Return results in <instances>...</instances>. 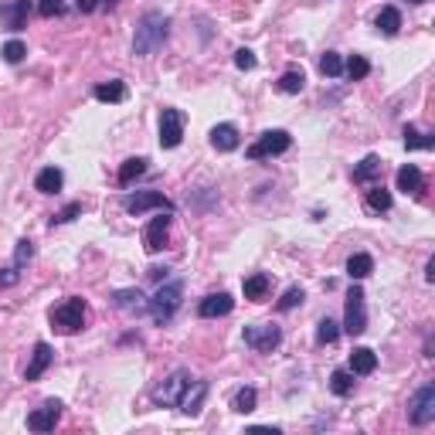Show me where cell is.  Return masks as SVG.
Wrapping results in <instances>:
<instances>
[{
  "label": "cell",
  "instance_id": "obj_36",
  "mask_svg": "<svg viewBox=\"0 0 435 435\" xmlns=\"http://www.w3.org/2000/svg\"><path fill=\"white\" fill-rule=\"evenodd\" d=\"M31 255H34V245L28 242V238H21V242H17V252H14V265L17 269H24V265L31 262Z\"/></svg>",
  "mask_w": 435,
  "mask_h": 435
},
{
  "label": "cell",
  "instance_id": "obj_21",
  "mask_svg": "<svg viewBox=\"0 0 435 435\" xmlns=\"http://www.w3.org/2000/svg\"><path fill=\"white\" fill-rule=\"evenodd\" d=\"M374 367H377V354H374L371 347H354V354H350V371L374 374Z\"/></svg>",
  "mask_w": 435,
  "mask_h": 435
},
{
  "label": "cell",
  "instance_id": "obj_15",
  "mask_svg": "<svg viewBox=\"0 0 435 435\" xmlns=\"http://www.w3.org/2000/svg\"><path fill=\"white\" fill-rule=\"evenodd\" d=\"M235 310V299L228 293H211L201 299V306H198V313H201L204 320H211V316H228V313Z\"/></svg>",
  "mask_w": 435,
  "mask_h": 435
},
{
  "label": "cell",
  "instance_id": "obj_25",
  "mask_svg": "<svg viewBox=\"0 0 435 435\" xmlns=\"http://www.w3.org/2000/svg\"><path fill=\"white\" fill-rule=\"evenodd\" d=\"M242 289H245V299H265V293H269V276L265 272H255V276H249V279L242 282Z\"/></svg>",
  "mask_w": 435,
  "mask_h": 435
},
{
  "label": "cell",
  "instance_id": "obj_27",
  "mask_svg": "<svg viewBox=\"0 0 435 435\" xmlns=\"http://www.w3.org/2000/svg\"><path fill=\"white\" fill-rule=\"evenodd\" d=\"M404 146H408V150H432L435 136L432 133H421L415 126H404Z\"/></svg>",
  "mask_w": 435,
  "mask_h": 435
},
{
  "label": "cell",
  "instance_id": "obj_1",
  "mask_svg": "<svg viewBox=\"0 0 435 435\" xmlns=\"http://www.w3.org/2000/svg\"><path fill=\"white\" fill-rule=\"evenodd\" d=\"M167 28H171V17L163 14V11L143 14L140 24H136V34H133V55H154L156 48L163 45Z\"/></svg>",
  "mask_w": 435,
  "mask_h": 435
},
{
  "label": "cell",
  "instance_id": "obj_17",
  "mask_svg": "<svg viewBox=\"0 0 435 435\" xmlns=\"http://www.w3.org/2000/svg\"><path fill=\"white\" fill-rule=\"evenodd\" d=\"M211 146L215 150H221V154H232V150H238V129H235L232 123H221L211 129Z\"/></svg>",
  "mask_w": 435,
  "mask_h": 435
},
{
  "label": "cell",
  "instance_id": "obj_4",
  "mask_svg": "<svg viewBox=\"0 0 435 435\" xmlns=\"http://www.w3.org/2000/svg\"><path fill=\"white\" fill-rule=\"evenodd\" d=\"M343 330H347L350 337H360V333L367 330V310H364V289H360V286H350V293H347Z\"/></svg>",
  "mask_w": 435,
  "mask_h": 435
},
{
  "label": "cell",
  "instance_id": "obj_2",
  "mask_svg": "<svg viewBox=\"0 0 435 435\" xmlns=\"http://www.w3.org/2000/svg\"><path fill=\"white\" fill-rule=\"evenodd\" d=\"M181 296H184V286L181 282H160V289L150 296V303H146V313L154 316L156 326L171 323L177 306H181Z\"/></svg>",
  "mask_w": 435,
  "mask_h": 435
},
{
  "label": "cell",
  "instance_id": "obj_20",
  "mask_svg": "<svg viewBox=\"0 0 435 435\" xmlns=\"http://www.w3.org/2000/svg\"><path fill=\"white\" fill-rule=\"evenodd\" d=\"M381 171H385V163H381V156H364V160H360L358 167H354V181H358V184H367V181H377V177H381Z\"/></svg>",
  "mask_w": 435,
  "mask_h": 435
},
{
  "label": "cell",
  "instance_id": "obj_14",
  "mask_svg": "<svg viewBox=\"0 0 435 435\" xmlns=\"http://www.w3.org/2000/svg\"><path fill=\"white\" fill-rule=\"evenodd\" d=\"M204 398H208V385L204 381H190L184 388V394H181V402H177V408L184 412V415H201V404H204Z\"/></svg>",
  "mask_w": 435,
  "mask_h": 435
},
{
  "label": "cell",
  "instance_id": "obj_39",
  "mask_svg": "<svg viewBox=\"0 0 435 435\" xmlns=\"http://www.w3.org/2000/svg\"><path fill=\"white\" fill-rule=\"evenodd\" d=\"M38 11L41 17H58L65 14V0H38Z\"/></svg>",
  "mask_w": 435,
  "mask_h": 435
},
{
  "label": "cell",
  "instance_id": "obj_43",
  "mask_svg": "<svg viewBox=\"0 0 435 435\" xmlns=\"http://www.w3.org/2000/svg\"><path fill=\"white\" fill-rule=\"evenodd\" d=\"M99 4H102V0H75V7L82 11V14H92V11H99Z\"/></svg>",
  "mask_w": 435,
  "mask_h": 435
},
{
  "label": "cell",
  "instance_id": "obj_8",
  "mask_svg": "<svg viewBox=\"0 0 435 435\" xmlns=\"http://www.w3.org/2000/svg\"><path fill=\"white\" fill-rule=\"evenodd\" d=\"M123 208L129 215H146V211H171L173 215V201H167L160 190H136V194H129L123 201Z\"/></svg>",
  "mask_w": 435,
  "mask_h": 435
},
{
  "label": "cell",
  "instance_id": "obj_40",
  "mask_svg": "<svg viewBox=\"0 0 435 435\" xmlns=\"http://www.w3.org/2000/svg\"><path fill=\"white\" fill-rule=\"evenodd\" d=\"M235 65H238L242 72H249V68H255V55H252L249 48H238V51H235Z\"/></svg>",
  "mask_w": 435,
  "mask_h": 435
},
{
  "label": "cell",
  "instance_id": "obj_6",
  "mask_svg": "<svg viewBox=\"0 0 435 435\" xmlns=\"http://www.w3.org/2000/svg\"><path fill=\"white\" fill-rule=\"evenodd\" d=\"M293 146V136L286 133V129H269V133H262L259 140L249 146V160H262V156H279L286 154Z\"/></svg>",
  "mask_w": 435,
  "mask_h": 435
},
{
  "label": "cell",
  "instance_id": "obj_18",
  "mask_svg": "<svg viewBox=\"0 0 435 435\" xmlns=\"http://www.w3.org/2000/svg\"><path fill=\"white\" fill-rule=\"evenodd\" d=\"M51 360H55V350H51L48 343H38V347H34L31 364H28V371H24V377H28V381H38V377L48 371V364H51Z\"/></svg>",
  "mask_w": 435,
  "mask_h": 435
},
{
  "label": "cell",
  "instance_id": "obj_41",
  "mask_svg": "<svg viewBox=\"0 0 435 435\" xmlns=\"http://www.w3.org/2000/svg\"><path fill=\"white\" fill-rule=\"evenodd\" d=\"M17 279H21V269H17V265H7V269H0V289L14 286Z\"/></svg>",
  "mask_w": 435,
  "mask_h": 435
},
{
  "label": "cell",
  "instance_id": "obj_16",
  "mask_svg": "<svg viewBox=\"0 0 435 435\" xmlns=\"http://www.w3.org/2000/svg\"><path fill=\"white\" fill-rule=\"evenodd\" d=\"M146 303H150V299H146L140 289H116V293H112V306L123 313H146Z\"/></svg>",
  "mask_w": 435,
  "mask_h": 435
},
{
  "label": "cell",
  "instance_id": "obj_28",
  "mask_svg": "<svg viewBox=\"0 0 435 435\" xmlns=\"http://www.w3.org/2000/svg\"><path fill=\"white\" fill-rule=\"evenodd\" d=\"M330 388H333V394H350L354 391V371L350 367H337V371L330 374Z\"/></svg>",
  "mask_w": 435,
  "mask_h": 435
},
{
  "label": "cell",
  "instance_id": "obj_13",
  "mask_svg": "<svg viewBox=\"0 0 435 435\" xmlns=\"http://www.w3.org/2000/svg\"><path fill=\"white\" fill-rule=\"evenodd\" d=\"M58 419H62V402L48 398L38 412H31V415H28V429H31V432H51V429L58 425Z\"/></svg>",
  "mask_w": 435,
  "mask_h": 435
},
{
  "label": "cell",
  "instance_id": "obj_46",
  "mask_svg": "<svg viewBox=\"0 0 435 435\" xmlns=\"http://www.w3.org/2000/svg\"><path fill=\"white\" fill-rule=\"evenodd\" d=\"M408 4H421V0H408Z\"/></svg>",
  "mask_w": 435,
  "mask_h": 435
},
{
  "label": "cell",
  "instance_id": "obj_34",
  "mask_svg": "<svg viewBox=\"0 0 435 435\" xmlns=\"http://www.w3.org/2000/svg\"><path fill=\"white\" fill-rule=\"evenodd\" d=\"M337 337H340V330H337V323H333L330 316L316 323V343H323V347H326V343H333Z\"/></svg>",
  "mask_w": 435,
  "mask_h": 435
},
{
  "label": "cell",
  "instance_id": "obj_7",
  "mask_svg": "<svg viewBox=\"0 0 435 435\" xmlns=\"http://www.w3.org/2000/svg\"><path fill=\"white\" fill-rule=\"evenodd\" d=\"M190 381H194V377H190V371H184V367H181V371H173L167 381H160L150 398H154L156 404H163V408H171V404L181 402V394H184V388L190 385Z\"/></svg>",
  "mask_w": 435,
  "mask_h": 435
},
{
  "label": "cell",
  "instance_id": "obj_22",
  "mask_svg": "<svg viewBox=\"0 0 435 435\" xmlns=\"http://www.w3.org/2000/svg\"><path fill=\"white\" fill-rule=\"evenodd\" d=\"M65 184V173L58 171V167H45V171L38 173V181H34V187L41 190V194H58Z\"/></svg>",
  "mask_w": 435,
  "mask_h": 435
},
{
  "label": "cell",
  "instance_id": "obj_5",
  "mask_svg": "<svg viewBox=\"0 0 435 435\" xmlns=\"http://www.w3.org/2000/svg\"><path fill=\"white\" fill-rule=\"evenodd\" d=\"M245 343H249L252 350H259V354H272L276 347L282 343V330L276 323H252L245 326Z\"/></svg>",
  "mask_w": 435,
  "mask_h": 435
},
{
  "label": "cell",
  "instance_id": "obj_26",
  "mask_svg": "<svg viewBox=\"0 0 435 435\" xmlns=\"http://www.w3.org/2000/svg\"><path fill=\"white\" fill-rule=\"evenodd\" d=\"M143 173H146V160H143V156H129L123 167H119V184L129 187L136 177H143Z\"/></svg>",
  "mask_w": 435,
  "mask_h": 435
},
{
  "label": "cell",
  "instance_id": "obj_37",
  "mask_svg": "<svg viewBox=\"0 0 435 435\" xmlns=\"http://www.w3.org/2000/svg\"><path fill=\"white\" fill-rule=\"evenodd\" d=\"M24 55H28V48L21 45V41H7V45H4V62L17 65L21 58H24Z\"/></svg>",
  "mask_w": 435,
  "mask_h": 435
},
{
  "label": "cell",
  "instance_id": "obj_33",
  "mask_svg": "<svg viewBox=\"0 0 435 435\" xmlns=\"http://www.w3.org/2000/svg\"><path fill=\"white\" fill-rule=\"evenodd\" d=\"M343 72L354 78V82H360V78H367V72H371V65H367V58L364 55H350V62L343 65Z\"/></svg>",
  "mask_w": 435,
  "mask_h": 435
},
{
  "label": "cell",
  "instance_id": "obj_24",
  "mask_svg": "<svg viewBox=\"0 0 435 435\" xmlns=\"http://www.w3.org/2000/svg\"><path fill=\"white\" fill-rule=\"evenodd\" d=\"M371 272H374V259H371V255L358 252V255H350V259H347V276H350V279H367Z\"/></svg>",
  "mask_w": 435,
  "mask_h": 435
},
{
  "label": "cell",
  "instance_id": "obj_30",
  "mask_svg": "<svg viewBox=\"0 0 435 435\" xmlns=\"http://www.w3.org/2000/svg\"><path fill=\"white\" fill-rule=\"evenodd\" d=\"M255 402H259V394H255V388H238L232 398V408L235 412H242V415H249V412H255Z\"/></svg>",
  "mask_w": 435,
  "mask_h": 435
},
{
  "label": "cell",
  "instance_id": "obj_11",
  "mask_svg": "<svg viewBox=\"0 0 435 435\" xmlns=\"http://www.w3.org/2000/svg\"><path fill=\"white\" fill-rule=\"evenodd\" d=\"M167 235H171V211H160V215L146 225V232H143V245H146V252L154 255V252L167 249Z\"/></svg>",
  "mask_w": 435,
  "mask_h": 435
},
{
  "label": "cell",
  "instance_id": "obj_3",
  "mask_svg": "<svg viewBox=\"0 0 435 435\" xmlns=\"http://www.w3.org/2000/svg\"><path fill=\"white\" fill-rule=\"evenodd\" d=\"M48 320H51V326L58 333H78L82 323H85V303L78 296H68L65 303H58L55 310L48 313Z\"/></svg>",
  "mask_w": 435,
  "mask_h": 435
},
{
  "label": "cell",
  "instance_id": "obj_35",
  "mask_svg": "<svg viewBox=\"0 0 435 435\" xmlns=\"http://www.w3.org/2000/svg\"><path fill=\"white\" fill-rule=\"evenodd\" d=\"M320 72L323 75H330V78H337L343 72V62H340V55L337 51H326L323 58H320Z\"/></svg>",
  "mask_w": 435,
  "mask_h": 435
},
{
  "label": "cell",
  "instance_id": "obj_10",
  "mask_svg": "<svg viewBox=\"0 0 435 435\" xmlns=\"http://www.w3.org/2000/svg\"><path fill=\"white\" fill-rule=\"evenodd\" d=\"M408 419L415 425H429L435 421V385H421L415 398L408 402Z\"/></svg>",
  "mask_w": 435,
  "mask_h": 435
},
{
  "label": "cell",
  "instance_id": "obj_42",
  "mask_svg": "<svg viewBox=\"0 0 435 435\" xmlns=\"http://www.w3.org/2000/svg\"><path fill=\"white\" fill-rule=\"evenodd\" d=\"M75 215H82V204H68L62 215H55V221H72Z\"/></svg>",
  "mask_w": 435,
  "mask_h": 435
},
{
  "label": "cell",
  "instance_id": "obj_38",
  "mask_svg": "<svg viewBox=\"0 0 435 435\" xmlns=\"http://www.w3.org/2000/svg\"><path fill=\"white\" fill-rule=\"evenodd\" d=\"M303 299H306V296H303V289H299V286H293V289H286V296L279 299V310H296Z\"/></svg>",
  "mask_w": 435,
  "mask_h": 435
},
{
  "label": "cell",
  "instance_id": "obj_29",
  "mask_svg": "<svg viewBox=\"0 0 435 435\" xmlns=\"http://www.w3.org/2000/svg\"><path fill=\"white\" fill-rule=\"evenodd\" d=\"M95 99L99 102H123L126 85L123 82H102V85H95Z\"/></svg>",
  "mask_w": 435,
  "mask_h": 435
},
{
  "label": "cell",
  "instance_id": "obj_9",
  "mask_svg": "<svg viewBox=\"0 0 435 435\" xmlns=\"http://www.w3.org/2000/svg\"><path fill=\"white\" fill-rule=\"evenodd\" d=\"M184 140V112L181 109H163L160 112V146L173 150Z\"/></svg>",
  "mask_w": 435,
  "mask_h": 435
},
{
  "label": "cell",
  "instance_id": "obj_12",
  "mask_svg": "<svg viewBox=\"0 0 435 435\" xmlns=\"http://www.w3.org/2000/svg\"><path fill=\"white\" fill-rule=\"evenodd\" d=\"M28 14H31V0H4L0 4V24L7 31H21L28 24Z\"/></svg>",
  "mask_w": 435,
  "mask_h": 435
},
{
  "label": "cell",
  "instance_id": "obj_44",
  "mask_svg": "<svg viewBox=\"0 0 435 435\" xmlns=\"http://www.w3.org/2000/svg\"><path fill=\"white\" fill-rule=\"evenodd\" d=\"M425 279H429V282L435 279V259H429V272H425Z\"/></svg>",
  "mask_w": 435,
  "mask_h": 435
},
{
  "label": "cell",
  "instance_id": "obj_31",
  "mask_svg": "<svg viewBox=\"0 0 435 435\" xmlns=\"http://www.w3.org/2000/svg\"><path fill=\"white\" fill-rule=\"evenodd\" d=\"M303 85H306V75L303 72H296V68H289L286 75L279 78V89L286 95H296V92H303Z\"/></svg>",
  "mask_w": 435,
  "mask_h": 435
},
{
  "label": "cell",
  "instance_id": "obj_19",
  "mask_svg": "<svg viewBox=\"0 0 435 435\" xmlns=\"http://www.w3.org/2000/svg\"><path fill=\"white\" fill-rule=\"evenodd\" d=\"M374 24H377V31L394 38V34L402 31V11L398 7H381V14L374 17Z\"/></svg>",
  "mask_w": 435,
  "mask_h": 435
},
{
  "label": "cell",
  "instance_id": "obj_23",
  "mask_svg": "<svg viewBox=\"0 0 435 435\" xmlns=\"http://www.w3.org/2000/svg\"><path fill=\"white\" fill-rule=\"evenodd\" d=\"M394 181H398V190H404V194H419L421 190V171L415 163H404Z\"/></svg>",
  "mask_w": 435,
  "mask_h": 435
},
{
  "label": "cell",
  "instance_id": "obj_45",
  "mask_svg": "<svg viewBox=\"0 0 435 435\" xmlns=\"http://www.w3.org/2000/svg\"><path fill=\"white\" fill-rule=\"evenodd\" d=\"M106 4H109V7H112V4H119V0H106Z\"/></svg>",
  "mask_w": 435,
  "mask_h": 435
},
{
  "label": "cell",
  "instance_id": "obj_32",
  "mask_svg": "<svg viewBox=\"0 0 435 435\" xmlns=\"http://www.w3.org/2000/svg\"><path fill=\"white\" fill-rule=\"evenodd\" d=\"M367 208H371V211H388L391 208V190H385L381 184L371 187V190H367Z\"/></svg>",
  "mask_w": 435,
  "mask_h": 435
}]
</instances>
